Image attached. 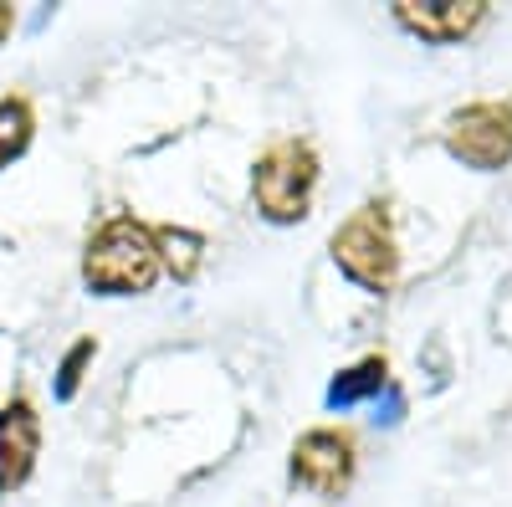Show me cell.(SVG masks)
<instances>
[{"label": "cell", "instance_id": "cell-1", "mask_svg": "<svg viewBox=\"0 0 512 507\" xmlns=\"http://www.w3.org/2000/svg\"><path fill=\"white\" fill-rule=\"evenodd\" d=\"M164 262H159V241L154 226H144L139 216H108L82 251V282L108 298H128V292H149L159 282Z\"/></svg>", "mask_w": 512, "mask_h": 507}, {"label": "cell", "instance_id": "cell-2", "mask_svg": "<svg viewBox=\"0 0 512 507\" xmlns=\"http://www.w3.org/2000/svg\"><path fill=\"white\" fill-rule=\"evenodd\" d=\"M313 190H318V154L303 139H277L251 164V200L277 226L303 221L313 205Z\"/></svg>", "mask_w": 512, "mask_h": 507}, {"label": "cell", "instance_id": "cell-3", "mask_svg": "<svg viewBox=\"0 0 512 507\" xmlns=\"http://www.w3.org/2000/svg\"><path fill=\"white\" fill-rule=\"evenodd\" d=\"M328 251H333V262L344 267L359 287L390 292L395 272H400V241H395V226H390V205H384V200L359 205L354 216L333 231Z\"/></svg>", "mask_w": 512, "mask_h": 507}, {"label": "cell", "instance_id": "cell-4", "mask_svg": "<svg viewBox=\"0 0 512 507\" xmlns=\"http://www.w3.org/2000/svg\"><path fill=\"white\" fill-rule=\"evenodd\" d=\"M354 467H359V451H354V436L338 431V426H313L292 441V461L287 472L297 487H308L318 497H344L349 482H354Z\"/></svg>", "mask_w": 512, "mask_h": 507}, {"label": "cell", "instance_id": "cell-5", "mask_svg": "<svg viewBox=\"0 0 512 507\" xmlns=\"http://www.w3.org/2000/svg\"><path fill=\"white\" fill-rule=\"evenodd\" d=\"M446 149L472 169H502L512 159V103H466L446 123Z\"/></svg>", "mask_w": 512, "mask_h": 507}, {"label": "cell", "instance_id": "cell-6", "mask_svg": "<svg viewBox=\"0 0 512 507\" xmlns=\"http://www.w3.org/2000/svg\"><path fill=\"white\" fill-rule=\"evenodd\" d=\"M41 451V415L31 400H6L0 405V492H16Z\"/></svg>", "mask_w": 512, "mask_h": 507}, {"label": "cell", "instance_id": "cell-7", "mask_svg": "<svg viewBox=\"0 0 512 507\" xmlns=\"http://www.w3.org/2000/svg\"><path fill=\"white\" fill-rule=\"evenodd\" d=\"M487 16L482 0H400L395 21L425 41H461L466 31H477Z\"/></svg>", "mask_w": 512, "mask_h": 507}, {"label": "cell", "instance_id": "cell-8", "mask_svg": "<svg viewBox=\"0 0 512 507\" xmlns=\"http://www.w3.org/2000/svg\"><path fill=\"white\" fill-rule=\"evenodd\" d=\"M31 134H36V113H31V103H26V98H0V169L26 154Z\"/></svg>", "mask_w": 512, "mask_h": 507}, {"label": "cell", "instance_id": "cell-9", "mask_svg": "<svg viewBox=\"0 0 512 507\" xmlns=\"http://www.w3.org/2000/svg\"><path fill=\"white\" fill-rule=\"evenodd\" d=\"M154 241H159V262L175 272L180 282H190L195 277V267H200V251H205V236L200 231H154Z\"/></svg>", "mask_w": 512, "mask_h": 507}, {"label": "cell", "instance_id": "cell-10", "mask_svg": "<svg viewBox=\"0 0 512 507\" xmlns=\"http://www.w3.org/2000/svg\"><path fill=\"white\" fill-rule=\"evenodd\" d=\"M374 385H384V359H364L359 369H349V379H338V385L328 390V400L338 405V400H354V395H364V390H374Z\"/></svg>", "mask_w": 512, "mask_h": 507}, {"label": "cell", "instance_id": "cell-11", "mask_svg": "<svg viewBox=\"0 0 512 507\" xmlns=\"http://www.w3.org/2000/svg\"><path fill=\"white\" fill-rule=\"evenodd\" d=\"M93 354H98V344H93V338H82V344H77V349H72V354L62 359V385H57L62 395H72V390H77V379H82V364H88Z\"/></svg>", "mask_w": 512, "mask_h": 507}, {"label": "cell", "instance_id": "cell-12", "mask_svg": "<svg viewBox=\"0 0 512 507\" xmlns=\"http://www.w3.org/2000/svg\"><path fill=\"white\" fill-rule=\"evenodd\" d=\"M11 26H16V11H11V6H0V41L11 36Z\"/></svg>", "mask_w": 512, "mask_h": 507}]
</instances>
